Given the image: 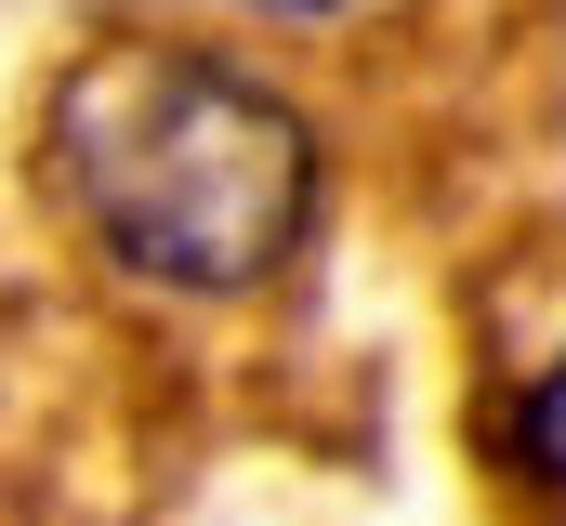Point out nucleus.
<instances>
[{
  "mask_svg": "<svg viewBox=\"0 0 566 526\" xmlns=\"http://www.w3.org/2000/svg\"><path fill=\"white\" fill-rule=\"evenodd\" d=\"M40 171L106 276L158 303H264L329 198V145L277 66L238 40L119 27L53 66L40 93Z\"/></svg>",
  "mask_w": 566,
  "mask_h": 526,
  "instance_id": "f257e3e1",
  "label": "nucleus"
},
{
  "mask_svg": "<svg viewBox=\"0 0 566 526\" xmlns=\"http://www.w3.org/2000/svg\"><path fill=\"white\" fill-rule=\"evenodd\" d=\"M238 13H264V27H290V40H329V27H356L369 0H238Z\"/></svg>",
  "mask_w": 566,
  "mask_h": 526,
  "instance_id": "7ed1b4c3",
  "label": "nucleus"
},
{
  "mask_svg": "<svg viewBox=\"0 0 566 526\" xmlns=\"http://www.w3.org/2000/svg\"><path fill=\"white\" fill-rule=\"evenodd\" d=\"M488 461L514 474V487H541V501H566V356L541 369V382L501 408V434H488Z\"/></svg>",
  "mask_w": 566,
  "mask_h": 526,
  "instance_id": "f03ea898",
  "label": "nucleus"
}]
</instances>
